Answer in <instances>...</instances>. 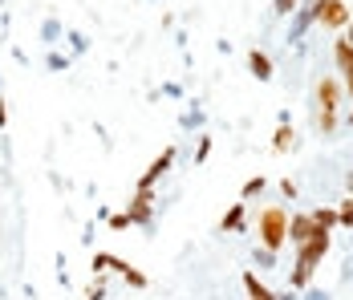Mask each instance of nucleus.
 Instances as JSON below:
<instances>
[{"mask_svg": "<svg viewBox=\"0 0 353 300\" xmlns=\"http://www.w3.org/2000/svg\"><path fill=\"white\" fill-rule=\"evenodd\" d=\"M341 106H345V81L337 77H321L317 81V114H313V126L321 134L337 130V118H341Z\"/></svg>", "mask_w": 353, "mask_h": 300, "instance_id": "1", "label": "nucleus"}, {"mask_svg": "<svg viewBox=\"0 0 353 300\" xmlns=\"http://www.w3.org/2000/svg\"><path fill=\"white\" fill-rule=\"evenodd\" d=\"M288 219H292V211L281 207V203H272V207L260 211V219H256V235H260V248H264L268 256H276L284 243H288Z\"/></svg>", "mask_w": 353, "mask_h": 300, "instance_id": "2", "label": "nucleus"}, {"mask_svg": "<svg viewBox=\"0 0 353 300\" xmlns=\"http://www.w3.org/2000/svg\"><path fill=\"white\" fill-rule=\"evenodd\" d=\"M329 239H333V235L325 232V228H317V232H313L305 243H301V248H296V268H292V276H288V284H292V288H305V284L313 280V268L325 260Z\"/></svg>", "mask_w": 353, "mask_h": 300, "instance_id": "3", "label": "nucleus"}, {"mask_svg": "<svg viewBox=\"0 0 353 300\" xmlns=\"http://www.w3.org/2000/svg\"><path fill=\"white\" fill-rule=\"evenodd\" d=\"M313 21H317L321 29H329V33H341V29H350L353 21V8L345 0H313V12H309Z\"/></svg>", "mask_w": 353, "mask_h": 300, "instance_id": "4", "label": "nucleus"}, {"mask_svg": "<svg viewBox=\"0 0 353 300\" xmlns=\"http://www.w3.org/2000/svg\"><path fill=\"white\" fill-rule=\"evenodd\" d=\"M313 232H317V223H313V215H309V211H301V215H292V219H288V243H292V248H301Z\"/></svg>", "mask_w": 353, "mask_h": 300, "instance_id": "5", "label": "nucleus"}, {"mask_svg": "<svg viewBox=\"0 0 353 300\" xmlns=\"http://www.w3.org/2000/svg\"><path fill=\"white\" fill-rule=\"evenodd\" d=\"M171 163H175V150H163V154H159V159L146 167V174H142V183H139V191H154V183L167 174V167H171Z\"/></svg>", "mask_w": 353, "mask_h": 300, "instance_id": "6", "label": "nucleus"}, {"mask_svg": "<svg viewBox=\"0 0 353 300\" xmlns=\"http://www.w3.org/2000/svg\"><path fill=\"white\" fill-rule=\"evenodd\" d=\"M94 268H98V272H102V268H118V272L126 276V284H134V288H146V276H142L139 268H130L126 260H114V256H98V260H94Z\"/></svg>", "mask_w": 353, "mask_h": 300, "instance_id": "7", "label": "nucleus"}, {"mask_svg": "<svg viewBox=\"0 0 353 300\" xmlns=\"http://www.w3.org/2000/svg\"><path fill=\"white\" fill-rule=\"evenodd\" d=\"M333 61H337V73L341 77H350L353 73V45L341 37V41H333Z\"/></svg>", "mask_w": 353, "mask_h": 300, "instance_id": "8", "label": "nucleus"}, {"mask_svg": "<svg viewBox=\"0 0 353 300\" xmlns=\"http://www.w3.org/2000/svg\"><path fill=\"white\" fill-rule=\"evenodd\" d=\"M150 203H154V195H150V191H139L134 203L126 207V215H130L134 223H150Z\"/></svg>", "mask_w": 353, "mask_h": 300, "instance_id": "9", "label": "nucleus"}, {"mask_svg": "<svg viewBox=\"0 0 353 300\" xmlns=\"http://www.w3.org/2000/svg\"><path fill=\"white\" fill-rule=\"evenodd\" d=\"M244 292H248V300H281L276 292L264 288V280H260L256 272H244Z\"/></svg>", "mask_w": 353, "mask_h": 300, "instance_id": "10", "label": "nucleus"}, {"mask_svg": "<svg viewBox=\"0 0 353 300\" xmlns=\"http://www.w3.org/2000/svg\"><path fill=\"white\" fill-rule=\"evenodd\" d=\"M248 69H252L260 81H268V77H272V61H268V53H260V49H252V53H248Z\"/></svg>", "mask_w": 353, "mask_h": 300, "instance_id": "11", "label": "nucleus"}, {"mask_svg": "<svg viewBox=\"0 0 353 300\" xmlns=\"http://www.w3.org/2000/svg\"><path fill=\"white\" fill-rule=\"evenodd\" d=\"M309 215H313V223H317V228H325V232L341 228V219H337V207H313Z\"/></svg>", "mask_w": 353, "mask_h": 300, "instance_id": "12", "label": "nucleus"}, {"mask_svg": "<svg viewBox=\"0 0 353 300\" xmlns=\"http://www.w3.org/2000/svg\"><path fill=\"white\" fill-rule=\"evenodd\" d=\"M272 150H276V154L292 150V126H288V122H281V126H276V134H272Z\"/></svg>", "mask_w": 353, "mask_h": 300, "instance_id": "13", "label": "nucleus"}, {"mask_svg": "<svg viewBox=\"0 0 353 300\" xmlns=\"http://www.w3.org/2000/svg\"><path fill=\"white\" fill-rule=\"evenodd\" d=\"M240 223H244V203H236V207L223 215V223H219V228H223V232H240Z\"/></svg>", "mask_w": 353, "mask_h": 300, "instance_id": "14", "label": "nucleus"}, {"mask_svg": "<svg viewBox=\"0 0 353 300\" xmlns=\"http://www.w3.org/2000/svg\"><path fill=\"white\" fill-rule=\"evenodd\" d=\"M260 191H264V179H260V174H256V179H248L244 183V191H240V199H256V195H260Z\"/></svg>", "mask_w": 353, "mask_h": 300, "instance_id": "15", "label": "nucleus"}, {"mask_svg": "<svg viewBox=\"0 0 353 300\" xmlns=\"http://www.w3.org/2000/svg\"><path fill=\"white\" fill-rule=\"evenodd\" d=\"M337 219H341V228H353V199H345L337 207Z\"/></svg>", "mask_w": 353, "mask_h": 300, "instance_id": "16", "label": "nucleus"}, {"mask_svg": "<svg viewBox=\"0 0 353 300\" xmlns=\"http://www.w3.org/2000/svg\"><path fill=\"white\" fill-rule=\"evenodd\" d=\"M130 223H134V219H130L126 211H122V215H110V228H114V232H122V228H130Z\"/></svg>", "mask_w": 353, "mask_h": 300, "instance_id": "17", "label": "nucleus"}, {"mask_svg": "<svg viewBox=\"0 0 353 300\" xmlns=\"http://www.w3.org/2000/svg\"><path fill=\"white\" fill-rule=\"evenodd\" d=\"M276 12L288 17V12H296V0H276Z\"/></svg>", "mask_w": 353, "mask_h": 300, "instance_id": "18", "label": "nucleus"}, {"mask_svg": "<svg viewBox=\"0 0 353 300\" xmlns=\"http://www.w3.org/2000/svg\"><path fill=\"white\" fill-rule=\"evenodd\" d=\"M208 154H212V138H203V142H199V154H195V159H199V163H203V159H208Z\"/></svg>", "mask_w": 353, "mask_h": 300, "instance_id": "19", "label": "nucleus"}, {"mask_svg": "<svg viewBox=\"0 0 353 300\" xmlns=\"http://www.w3.org/2000/svg\"><path fill=\"white\" fill-rule=\"evenodd\" d=\"M341 81H345V98L353 101V73H350V77H341Z\"/></svg>", "mask_w": 353, "mask_h": 300, "instance_id": "20", "label": "nucleus"}, {"mask_svg": "<svg viewBox=\"0 0 353 300\" xmlns=\"http://www.w3.org/2000/svg\"><path fill=\"white\" fill-rule=\"evenodd\" d=\"M345 41H350V45H353V21H350V29H345Z\"/></svg>", "mask_w": 353, "mask_h": 300, "instance_id": "21", "label": "nucleus"}, {"mask_svg": "<svg viewBox=\"0 0 353 300\" xmlns=\"http://www.w3.org/2000/svg\"><path fill=\"white\" fill-rule=\"evenodd\" d=\"M0 126H4V98H0Z\"/></svg>", "mask_w": 353, "mask_h": 300, "instance_id": "22", "label": "nucleus"}, {"mask_svg": "<svg viewBox=\"0 0 353 300\" xmlns=\"http://www.w3.org/2000/svg\"><path fill=\"white\" fill-rule=\"evenodd\" d=\"M350 126H353V110H350Z\"/></svg>", "mask_w": 353, "mask_h": 300, "instance_id": "23", "label": "nucleus"}, {"mask_svg": "<svg viewBox=\"0 0 353 300\" xmlns=\"http://www.w3.org/2000/svg\"><path fill=\"white\" fill-rule=\"evenodd\" d=\"M350 187H353V183H350Z\"/></svg>", "mask_w": 353, "mask_h": 300, "instance_id": "24", "label": "nucleus"}]
</instances>
